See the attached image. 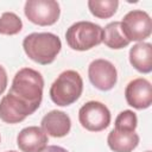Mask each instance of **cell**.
<instances>
[{
  "mask_svg": "<svg viewBox=\"0 0 152 152\" xmlns=\"http://www.w3.org/2000/svg\"><path fill=\"white\" fill-rule=\"evenodd\" d=\"M42 129L53 138L66 135L71 128L70 118L62 110H51L42 119Z\"/></svg>",
  "mask_w": 152,
  "mask_h": 152,
  "instance_id": "8fae6325",
  "label": "cell"
},
{
  "mask_svg": "<svg viewBox=\"0 0 152 152\" xmlns=\"http://www.w3.org/2000/svg\"><path fill=\"white\" fill-rule=\"evenodd\" d=\"M88 76L91 84L100 90H110L118 80L115 66L107 59H95L89 64Z\"/></svg>",
  "mask_w": 152,
  "mask_h": 152,
  "instance_id": "ba28073f",
  "label": "cell"
},
{
  "mask_svg": "<svg viewBox=\"0 0 152 152\" xmlns=\"http://www.w3.org/2000/svg\"><path fill=\"white\" fill-rule=\"evenodd\" d=\"M42 152H68L65 148L61 147V146H56V145H51V146H46Z\"/></svg>",
  "mask_w": 152,
  "mask_h": 152,
  "instance_id": "d6986e66",
  "label": "cell"
},
{
  "mask_svg": "<svg viewBox=\"0 0 152 152\" xmlns=\"http://www.w3.org/2000/svg\"><path fill=\"white\" fill-rule=\"evenodd\" d=\"M7 86V74L2 65H0V95L5 91Z\"/></svg>",
  "mask_w": 152,
  "mask_h": 152,
  "instance_id": "ac0fdd59",
  "label": "cell"
},
{
  "mask_svg": "<svg viewBox=\"0 0 152 152\" xmlns=\"http://www.w3.org/2000/svg\"><path fill=\"white\" fill-rule=\"evenodd\" d=\"M146 152H151V151H146Z\"/></svg>",
  "mask_w": 152,
  "mask_h": 152,
  "instance_id": "44dd1931",
  "label": "cell"
},
{
  "mask_svg": "<svg viewBox=\"0 0 152 152\" xmlns=\"http://www.w3.org/2000/svg\"><path fill=\"white\" fill-rule=\"evenodd\" d=\"M108 146L114 152H132L139 144V135L131 131L112 129L107 138Z\"/></svg>",
  "mask_w": 152,
  "mask_h": 152,
  "instance_id": "7c38bea8",
  "label": "cell"
},
{
  "mask_svg": "<svg viewBox=\"0 0 152 152\" xmlns=\"http://www.w3.org/2000/svg\"><path fill=\"white\" fill-rule=\"evenodd\" d=\"M21 19L13 12H5L0 17V33L1 34H17L21 31Z\"/></svg>",
  "mask_w": 152,
  "mask_h": 152,
  "instance_id": "2e32d148",
  "label": "cell"
},
{
  "mask_svg": "<svg viewBox=\"0 0 152 152\" xmlns=\"http://www.w3.org/2000/svg\"><path fill=\"white\" fill-rule=\"evenodd\" d=\"M83 81L81 75L75 70L63 71L51 84L50 97L57 106H69L81 96Z\"/></svg>",
  "mask_w": 152,
  "mask_h": 152,
  "instance_id": "3957f363",
  "label": "cell"
},
{
  "mask_svg": "<svg viewBox=\"0 0 152 152\" xmlns=\"http://www.w3.org/2000/svg\"><path fill=\"white\" fill-rule=\"evenodd\" d=\"M127 103L135 109H146L152 103L151 83L146 78H135L131 81L125 89Z\"/></svg>",
  "mask_w": 152,
  "mask_h": 152,
  "instance_id": "9c48e42d",
  "label": "cell"
},
{
  "mask_svg": "<svg viewBox=\"0 0 152 152\" xmlns=\"http://www.w3.org/2000/svg\"><path fill=\"white\" fill-rule=\"evenodd\" d=\"M17 145L21 152H42L48 145V135L40 127L30 126L19 132Z\"/></svg>",
  "mask_w": 152,
  "mask_h": 152,
  "instance_id": "30bf717a",
  "label": "cell"
},
{
  "mask_svg": "<svg viewBox=\"0 0 152 152\" xmlns=\"http://www.w3.org/2000/svg\"><path fill=\"white\" fill-rule=\"evenodd\" d=\"M121 31L129 42H142L151 36V18L141 10L129 11L120 21Z\"/></svg>",
  "mask_w": 152,
  "mask_h": 152,
  "instance_id": "5b68a950",
  "label": "cell"
},
{
  "mask_svg": "<svg viewBox=\"0 0 152 152\" xmlns=\"http://www.w3.org/2000/svg\"><path fill=\"white\" fill-rule=\"evenodd\" d=\"M129 62L134 69L142 74L152 71V45L150 43H137L129 50Z\"/></svg>",
  "mask_w": 152,
  "mask_h": 152,
  "instance_id": "4fadbf2b",
  "label": "cell"
},
{
  "mask_svg": "<svg viewBox=\"0 0 152 152\" xmlns=\"http://www.w3.org/2000/svg\"><path fill=\"white\" fill-rule=\"evenodd\" d=\"M137 124L138 119L135 113L132 110H124L115 119V129L134 132L137 128Z\"/></svg>",
  "mask_w": 152,
  "mask_h": 152,
  "instance_id": "e0dca14e",
  "label": "cell"
},
{
  "mask_svg": "<svg viewBox=\"0 0 152 152\" xmlns=\"http://www.w3.org/2000/svg\"><path fill=\"white\" fill-rule=\"evenodd\" d=\"M23 48L30 59L46 65L52 63L61 51L62 43L58 36L50 32H34L24 38Z\"/></svg>",
  "mask_w": 152,
  "mask_h": 152,
  "instance_id": "7a4b0ae2",
  "label": "cell"
},
{
  "mask_svg": "<svg viewBox=\"0 0 152 152\" xmlns=\"http://www.w3.org/2000/svg\"><path fill=\"white\" fill-rule=\"evenodd\" d=\"M103 28L91 21H77L65 32L68 45L77 51L89 50L102 43Z\"/></svg>",
  "mask_w": 152,
  "mask_h": 152,
  "instance_id": "277c9868",
  "label": "cell"
},
{
  "mask_svg": "<svg viewBox=\"0 0 152 152\" xmlns=\"http://www.w3.org/2000/svg\"><path fill=\"white\" fill-rule=\"evenodd\" d=\"M102 42L104 45H107L110 49H122L127 46L131 42L124 36L120 26V21H113L109 23L104 28H103V37Z\"/></svg>",
  "mask_w": 152,
  "mask_h": 152,
  "instance_id": "5bb4252c",
  "label": "cell"
},
{
  "mask_svg": "<svg viewBox=\"0 0 152 152\" xmlns=\"http://www.w3.org/2000/svg\"><path fill=\"white\" fill-rule=\"evenodd\" d=\"M7 152H17V151H7Z\"/></svg>",
  "mask_w": 152,
  "mask_h": 152,
  "instance_id": "ffe728a7",
  "label": "cell"
},
{
  "mask_svg": "<svg viewBox=\"0 0 152 152\" xmlns=\"http://www.w3.org/2000/svg\"><path fill=\"white\" fill-rule=\"evenodd\" d=\"M24 12L26 18L40 26L55 24L59 18V5L53 0H28L25 2Z\"/></svg>",
  "mask_w": 152,
  "mask_h": 152,
  "instance_id": "52a82bcc",
  "label": "cell"
},
{
  "mask_svg": "<svg viewBox=\"0 0 152 152\" xmlns=\"http://www.w3.org/2000/svg\"><path fill=\"white\" fill-rule=\"evenodd\" d=\"M118 0H89L88 7L93 15L100 19L110 18L118 10Z\"/></svg>",
  "mask_w": 152,
  "mask_h": 152,
  "instance_id": "9a60e30c",
  "label": "cell"
},
{
  "mask_svg": "<svg viewBox=\"0 0 152 152\" xmlns=\"http://www.w3.org/2000/svg\"><path fill=\"white\" fill-rule=\"evenodd\" d=\"M78 120L83 128L90 132H100L110 124L109 109L99 101H89L80 108Z\"/></svg>",
  "mask_w": 152,
  "mask_h": 152,
  "instance_id": "8992f818",
  "label": "cell"
},
{
  "mask_svg": "<svg viewBox=\"0 0 152 152\" xmlns=\"http://www.w3.org/2000/svg\"><path fill=\"white\" fill-rule=\"evenodd\" d=\"M44 80L34 69L23 68L13 77L11 89L0 101V119L18 124L34 113L43 99Z\"/></svg>",
  "mask_w": 152,
  "mask_h": 152,
  "instance_id": "6da1fadb",
  "label": "cell"
}]
</instances>
